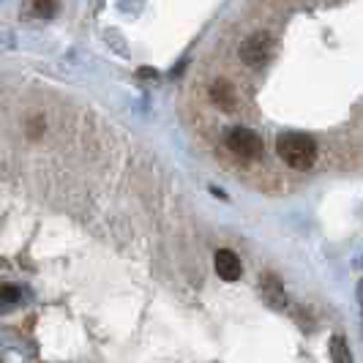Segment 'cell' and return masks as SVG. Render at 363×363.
Instances as JSON below:
<instances>
[{
	"label": "cell",
	"instance_id": "1",
	"mask_svg": "<svg viewBox=\"0 0 363 363\" xmlns=\"http://www.w3.org/2000/svg\"><path fill=\"white\" fill-rule=\"evenodd\" d=\"M276 153L292 169H309L311 164L317 162V143L311 140L309 134L287 131V134H281L276 140Z\"/></svg>",
	"mask_w": 363,
	"mask_h": 363
},
{
	"label": "cell",
	"instance_id": "2",
	"mask_svg": "<svg viewBox=\"0 0 363 363\" xmlns=\"http://www.w3.org/2000/svg\"><path fill=\"white\" fill-rule=\"evenodd\" d=\"M224 145H227L230 153H235L240 159H259L262 156V140H259V134L246 126L227 128Z\"/></svg>",
	"mask_w": 363,
	"mask_h": 363
},
{
	"label": "cell",
	"instance_id": "3",
	"mask_svg": "<svg viewBox=\"0 0 363 363\" xmlns=\"http://www.w3.org/2000/svg\"><path fill=\"white\" fill-rule=\"evenodd\" d=\"M271 52H273V38L265 30H257V33H252V36L240 44V60L246 66H252V69L265 66L271 60Z\"/></svg>",
	"mask_w": 363,
	"mask_h": 363
},
{
	"label": "cell",
	"instance_id": "4",
	"mask_svg": "<svg viewBox=\"0 0 363 363\" xmlns=\"http://www.w3.org/2000/svg\"><path fill=\"white\" fill-rule=\"evenodd\" d=\"M216 273L224 281H238L240 279V259L230 249H218L216 252Z\"/></svg>",
	"mask_w": 363,
	"mask_h": 363
},
{
	"label": "cell",
	"instance_id": "5",
	"mask_svg": "<svg viewBox=\"0 0 363 363\" xmlns=\"http://www.w3.org/2000/svg\"><path fill=\"white\" fill-rule=\"evenodd\" d=\"M262 298L271 309H281L284 306V287H281V279L276 273H265L262 276Z\"/></svg>",
	"mask_w": 363,
	"mask_h": 363
},
{
	"label": "cell",
	"instance_id": "6",
	"mask_svg": "<svg viewBox=\"0 0 363 363\" xmlns=\"http://www.w3.org/2000/svg\"><path fill=\"white\" fill-rule=\"evenodd\" d=\"M211 99H213V104L218 109H224V112H233L235 109V88L227 82V79H216L213 85H211Z\"/></svg>",
	"mask_w": 363,
	"mask_h": 363
},
{
	"label": "cell",
	"instance_id": "7",
	"mask_svg": "<svg viewBox=\"0 0 363 363\" xmlns=\"http://www.w3.org/2000/svg\"><path fill=\"white\" fill-rule=\"evenodd\" d=\"M22 301V292L17 284H0V309H11Z\"/></svg>",
	"mask_w": 363,
	"mask_h": 363
},
{
	"label": "cell",
	"instance_id": "8",
	"mask_svg": "<svg viewBox=\"0 0 363 363\" xmlns=\"http://www.w3.org/2000/svg\"><path fill=\"white\" fill-rule=\"evenodd\" d=\"M330 358H333V363H352L350 350H347V342L342 336H333V339H330Z\"/></svg>",
	"mask_w": 363,
	"mask_h": 363
},
{
	"label": "cell",
	"instance_id": "9",
	"mask_svg": "<svg viewBox=\"0 0 363 363\" xmlns=\"http://www.w3.org/2000/svg\"><path fill=\"white\" fill-rule=\"evenodd\" d=\"M33 11H36V14H41V17H52L55 6H50V3H36V6H33Z\"/></svg>",
	"mask_w": 363,
	"mask_h": 363
}]
</instances>
